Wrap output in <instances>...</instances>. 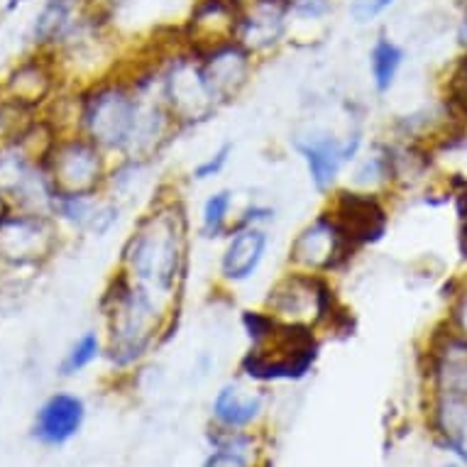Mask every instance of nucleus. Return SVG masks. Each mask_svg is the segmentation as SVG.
<instances>
[{"mask_svg":"<svg viewBox=\"0 0 467 467\" xmlns=\"http://www.w3.org/2000/svg\"><path fill=\"white\" fill-rule=\"evenodd\" d=\"M406 54L404 47L397 45L394 39L379 37L372 42L368 54V67H369V84L375 88L377 96H387L394 91V86L399 81V74L404 69Z\"/></svg>","mask_w":467,"mask_h":467,"instance_id":"nucleus-22","label":"nucleus"},{"mask_svg":"<svg viewBox=\"0 0 467 467\" xmlns=\"http://www.w3.org/2000/svg\"><path fill=\"white\" fill-rule=\"evenodd\" d=\"M421 372L431 397L467 401V336H460L445 321L438 323L423 345Z\"/></svg>","mask_w":467,"mask_h":467,"instance_id":"nucleus-10","label":"nucleus"},{"mask_svg":"<svg viewBox=\"0 0 467 467\" xmlns=\"http://www.w3.org/2000/svg\"><path fill=\"white\" fill-rule=\"evenodd\" d=\"M269 247H272L269 228L235 225L223 238L221 254H218V282L225 289H238L253 282L267 262Z\"/></svg>","mask_w":467,"mask_h":467,"instance_id":"nucleus-13","label":"nucleus"},{"mask_svg":"<svg viewBox=\"0 0 467 467\" xmlns=\"http://www.w3.org/2000/svg\"><path fill=\"white\" fill-rule=\"evenodd\" d=\"M8 211H10L8 199H5V196H0V221H3V215L8 213Z\"/></svg>","mask_w":467,"mask_h":467,"instance_id":"nucleus-33","label":"nucleus"},{"mask_svg":"<svg viewBox=\"0 0 467 467\" xmlns=\"http://www.w3.org/2000/svg\"><path fill=\"white\" fill-rule=\"evenodd\" d=\"M230 3H233V5L238 8V13H243V10H247V8H253V5H257L260 0H230Z\"/></svg>","mask_w":467,"mask_h":467,"instance_id":"nucleus-32","label":"nucleus"},{"mask_svg":"<svg viewBox=\"0 0 467 467\" xmlns=\"http://www.w3.org/2000/svg\"><path fill=\"white\" fill-rule=\"evenodd\" d=\"M211 452L203 467H257L260 465V441L254 431H225L213 426L208 433Z\"/></svg>","mask_w":467,"mask_h":467,"instance_id":"nucleus-20","label":"nucleus"},{"mask_svg":"<svg viewBox=\"0 0 467 467\" xmlns=\"http://www.w3.org/2000/svg\"><path fill=\"white\" fill-rule=\"evenodd\" d=\"M86 421L84 399L69 391H59L39 406L32 426V436L42 445H64L77 436Z\"/></svg>","mask_w":467,"mask_h":467,"instance_id":"nucleus-18","label":"nucleus"},{"mask_svg":"<svg viewBox=\"0 0 467 467\" xmlns=\"http://www.w3.org/2000/svg\"><path fill=\"white\" fill-rule=\"evenodd\" d=\"M260 306L275 321L289 328L316 333L318 337L345 333L350 328V314L330 276L286 267L269 284Z\"/></svg>","mask_w":467,"mask_h":467,"instance_id":"nucleus-4","label":"nucleus"},{"mask_svg":"<svg viewBox=\"0 0 467 467\" xmlns=\"http://www.w3.org/2000/svg\"><path fill=\"white\" fill-rule=\"evenodd\" d=\"M455 211H458V245L467 260V186L455 193Z\"/></svg>","mask_w":467,"mask_h":467,"instance_id":"nucleus-30","label":"nucleus"},{"mask_svg":"<svg viewBox=\"0 0 467 467\" xmlns=\"http://www.w3.org/2000/svg\"><path fill=\"white\" fill-rule=\"evenodd\" d=\"M265 411H267L265 387L250 382L243 375L233 382L223 384L211 401L213 426L225 431H253L265 416Z\"/></svg>","mask_w":467,"mask_h":467,"instance_id":"nucleus-16","label":"nucleus"},{"mask_svg":"<svg viewBox=\"0 0 467 467\" xmlns=\"http://www.w3.org/2000/svg\"><path fill=\"white\" fill-rule=\"evenodd\" d=\"M152 62L157 74V93L169 115L174 118V123L179 125V130H196L221 113V108L208 91L199 54L189 52L179 42L174 49L157 54V59Z\"/></svg>","mask_w":467,"mask_h":467,"instance_id":"nucleus-6","label":"nucleus"},{"mask_svg":"<svg viewBox=\"0 0 467 467\" xmlns=\"http://www.w3.org/2000/svg\"><path fill=\"white\" fill-rule=\"evenodd\" d=\"M391 199L377 196V193L358 192L350 186H337L336 192L326 196V211H328L345 235L353 240L360 250L379 245L391 223Z\"/></svg>","mask_w":467,"mask_h":467,"instance_id":"nucleus-11","label":"nucleus"},{"mask_svg":"<svg viewBox=\"0 0 467 467\" xmlns=\"http://www.w3.org/2000/svg\"><path fill=\"white\" fill-rule=\"evenodd\" d=\"M100 358H103V336L99 330H86L71 343L62 365H59V372L64 377H74L91 368L93 362H99Z\"/></svg>","mask_w":467,"mask_h":467,"instance_id":"nucleus-24","label":"nucleus"},{"mask_svg":"<svg viewBox=\"0 0 467 467\" xmlns=\"http://www.w3.org/2000/svg\"><path fill=\"white\" fill-rule=\"evenodd\" d=\"M247 350L240 358V375L262 387L276 382H301L314 372L321 358L323 337L275 321L262 306L240 314Z\"/></svg>","mask_w":467,"mask_h":467,"instance_id":"nucleus-3","label":"nucleus"},{"mask_svg":"<svg viewBox=\"0 0 467 467\" xmlns=\"http://www.w3.org/2000/svg\"><path fill=\"white\" fill-rule=\"evenodd\" d=\"M368 147V135L360 118H350L345 128L326 123L301 125L291 135V150L299 154L306 169L308 184L323 199L343 186V179Z\"/></svg>","mask_w":467,"mask_h":467,"instance_id":"nucleus-5","label":"nucleus"},{"mask_svg":"<svg viewBox=\"0 0 467 467\" xmlns=\"http://www.w3.org/2000/svg\"><path fill=\"white\" fill-rule=\"evenodd\" d=\"M238 211V199H235L233 189H228V186L213 189L201 203L196 235L208 240V243H223V238L235 228Z\"/></svg>","mask_w":467,"mask_h":467,"instance_id":"nucleus-21","label":"nucleus"},{"mask_svg":"<svg viewBox=\"0 0 467 467\" xmlns=\"http://www.w3.org/2000/svg\"><path fill=\"white\" fill-rule=\"evenodd\" d=\"M62 243V225L54 215L10 208L0 221V265L25 272L52 260Z\"/></svg>","mask_w":467,"mask_h":467,"instance_id":"nucleus-9","label":"nucleus"},{"mask_svg":"<svg viewBox=\"0 0 467 467\" xmlns=\"http://www.w3.org/2000/svg\"><path fill=\"white\" fill-rule=\"evenodd\" d=\"M448 467H458V465H448Z\"/></svg>","mask_w":467,"mask_h":467,"instance_id":"nucleus-34","label":"nucleus"},{"mask_svg":"<svg viewBox=\"0 0 467 467\" xmlns=\"http://www.w3.org/2000/svg\"><path fill=\"white\" fill-rule=\"evenodd\" d=\"M199 62L208 91L221 110L233 106L247 91V86L253 84L257 64H260L240 42H228V45L215 47L211 52L199 54Z\"/></svg>","mask_w":467,"mask_h":467,"instance_id":"nucleus-12","label":"nucleus"},{"mask_svg":"<svg viewBox=\"0 0 467 467\" xmlns=\"http://www.w3.org/2000/svg\"><path fill=\"white\" fill-rule=\"evenodd\" d=\"M394 0H358L353 5V17L355 23H372V20H377V17L382 16L384 10L389 8Z\"/></svg>","mask_w":467,"mask_h":467,"instance_id":"nucleus-29","label":"nucleus"},{"mask_svg":"<svg viewBox=\"0 0 467 467\" xmlns=\"http://www.w3.org/2000/svg\"><path fill=\"white\" fill-rule=\"evenodd\" d=\"M233 154H235V145L230 140H225L215 150H211L206 157H201L189 171L193 184H208V182L221 179L225 174V169L230 167V161H233Z\"/></svg>","mask_w":467,"mask_h":467,"instance_id":"nucleus-25","label":"nucleus"},{"mask_svg":"<svg viewBox=\"0 0 467 467\" xmlns=\"http://www.w3.org/2000/svg\"><path fill=\"white\" fill-rule=\"evenodd\" d=\"M192 250L193 223L184 193L164 182L125 235L115 272L169 308L182 311L192 275Z\"/></svg>","mask_w":467,"mask_h":467,"instance_id":"nucleus-1","label":"nucleus"},{"mask_svg":"<svg viewBox=\"0 0 467 467\" xmlns=\"http://www.w3.org/2000/svg\"><path fill=\"white\" fill-rule=\"evenodd\" d=\"M113 157L81 132H67L57 140L45 160L57 196H91L106 193Z\"/></svg>","mask_w":467,"mask_h":467,"instance_id":"nucleus-8","label":"nucleus"},{"mask_svg":"<svg viewBox=\"0 0 467 467\" xmlns=\"http://www.w3.org/2000/svg\"><path fill=\"white\" fill-rule=\"evenodd\" d=\"M360 253V247L345 235L340 223L323 208L294 233L286 247V267L333 279L350 267Z\"/></svg>","mask_w":467,"mask_h":467,"instance_id":"nucleus-7","label":"nucleus"},{"mask_svg":"<svg viewBox=\"0 0 467 467\" xmlns=\"http://www.w3.org/2000/svg\"><path fill=\"white\" fill-rule=\"evenodd\" d=\"M240 13L230 0H196L182 30V45L193 54L235 42Z\"/></svg>","mask_w":467,"mask_h":467,"instance_id":"nucleus-15","label":"nucleus"},{"mask_svg":"<svg viewBox=\"0 0 467 467\" xmlns=\"http://www.w3.org/2000/svg\"><path fill=\"white\" fill-rule=\"evenodd\" d=\"M59 86V67L49 57H30L5 78V103L17 110H37L49 103Z\"/></svg>","mask_w":467,"mask_h":467,"instance_id":"nucleus-17","label":"nucleus"},{"mask_svg":"<svg viewBox=\"0 0 467 467\" xmlns=\"http://www.w3.org/2000/svg\"><path fill=\"white\" fill-rule=\"evenodd\" d=\"M103 358L115 372L142 368L174 336L182 311L113 272L103 296Z\"/></svg>","mask_w":467,"mask_h":467,"instance_id":"nucleus-2","label":"nucleus"},{"mask_svg":"<svg viewBox=\"0 0 467 467\" xmlns=\"http://www.w3.org/2000/svg\"><path fill=\"white\" fill-rule=\"evenodd\" d=\"M74 0H49L35 20V42L37 45H64L74 27Z\"/></svg>","mask_w":467,"mask_h":467,"instance_id":"nucleus-23","label":"nucleus"},{"mask_svg":"<svg viewBox=\"0 0 467 467\" xmlns=\"http://www.w3.org/2000/svg\"><path fill=\"white\" fill-rule=\"evenodd\" d=\"M291 27V8L286 0H260L257 5L240 13L238 37L257 62L267 59L286 42Z\"/></svg>","mask_w":467,"mask_h":467,"instance_id":"nucleus-14","label":"nucleus"},{"mask_svg":"<svg viewBox=\"0 0 467 467\" xmlns=\"http://www.w3.org/2000/svg\"><path fill=\"white\" fill-rule=\"evenodd\" d=\"M276 218L275 206H269L265 201H250L238 211L235 225H257V228H269Z\"/></svg>","mask_w":467,"mask_h":467,"instance_id":"nucleus-28","label":"nucleus"},{"mask_svg":"<svg viewBox=\"0 0 467 467\" xmlns=\"http://www.w3.org/2000/svg\"><path fill=\"white\" fill-rule=\"evenodd\" d=\"M443 321L452 330H458L460 336H467V276L458 282V286L448 296V311H445Z\"/></svg>","mask_w":467,"mask_h":467,"instance_id":"nucleus-27","label":"nucleus"},{"mask_svg":"<svg viewBox=\"0 0 467 467\" xmlns=\"http://www.w3.org/2000/svg\"><path fill=\"white\" fill-rule=\"evenodd\" d=\"M350 189L358 192L377 193L384 199L397 196V179H394V164H391V152L387 142H372L362 150V154L355 160V164L348 171V182H343Z\"/></svg>","mask_w":467,"mask_h":467,"instance_id":"nucleus-19","label":"nucleus"},{"mask_svg":"<svg viewBox=\"0 0 467 467\" xmlns=\"http://www.w3.org/2000/svg\"><path fill=\"white\" fill-rule=\"evenodd\" d=\"M458 45L462 47V52H467V16L462 17V23L458 27Z\"/></svg>","mask_w":467,"mask_h":467,"instance_id":"nucleus-31","label":"nucleus"},{"mask_svg":"<svg viewBox=\"0 0 467 467\" xmlns=\"http://www.w3.org/2000/svg\"><path fill=\"white\" fill-rule=\"evenodd\" d=\"M443 100L467 123V52H462L445 77Z\"/></svg>","mask_w":467,"mask_h":467,"instance_id":"nucleus-26","label":"nucleus"}]
</instances>
